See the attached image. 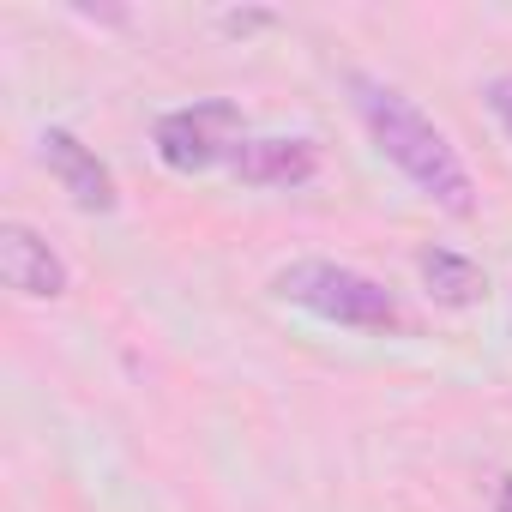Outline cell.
Instances as JSON below:
<instances>
[{
    "label": "cell",
    "mask_w": 512,
    "mask_h": 512,
    "mask_svg": "<svg viewBox=\"0 0 512 512\" xmlns=\"http://www.w3.org/2000/svg\"><path fill=\"white\" fill-rule=\"evenodd\" d=\"M344 91H350V103H356V115H362V127H368V139L380 145V157H386L422 199H434L446 217H476V181H470L464 157L452 151V139H446L398 85H386V79H374V73H344Z\"/></svg>",
    "instance_id": "6da1fadb"
},
{
    "label": "cell",
    "mask_w": 512,
    "mask_h": 512,
    "mask_svg": "<svg viewBox=\"0 0 512 512\" xmlns=\"http://www.w3.org/2000/svg\"><path fill=\"white\" fill-rule=\"evenodd\" d=\"M272 290L326 326H350V332H398L404 326L398 296L386 284H374L368 272L338 266V260H290L272 278Z\"/></svg>",
    "instance_id": "7a4b0ae2"
},
{
    "label": "cell",
    "mask_w": 512,
    "mask_h": 512,
    "mask_svg": "<svg viewBox=\"0 0 512 512\" xmlns=\"http://www.w3.org/2000/svg\"><path fill=\"white\" fill-rule=\"evenodd\" d=\"M151 139H157L163 169L199 175V169H217V163H229V157L241 151L247 115H241V103H229V97H199V103H187V109H169Z\"/></svg>",
    "instance_id": "3957f363"
},
{
    "label": "cell",
    "mask_w": 512,
    "mask_h": 512,
    "mask_svg": "<svg viewBox=\"0 0 512 512\" xmlns=\"http://www.w3.org/2000/svg\"><path fill=\"white\" fill-rule=\"evenodd\" d=\"M0 278H7V290H19V296H31V302L67 296V266H61V253H55L31 223H0Z\"/></svg>",
    "instance_id": "277c9868"
},
{
    "label": "cell",
    "mask_w": 512,
    "mask_h": 512,
    "mask_svg": "<svg viewBox=\"0 0 512 512\" xmlns=\"http://www.w3.org/2000/svg\"><path fill=\"white\" fill-rule=\"evenodd\" d=\"M43 163H49V175L61 181V193H67L79 211H115V175H109V163H103L79 133L49 127V133H43Z\"/></svg>",
    "instance_id": "5b68a950"
},
{
    "label": "cell",
    "mask_w": 512,
    "mask_h": 512,
    "mask_svg": "<svg viewBox=\"0 0 512 512\" xmlns=\"http://www.w3.org/2000/svg\"><path fill=\"white\" fill-rule=\"evenodd\" d=\"M229 169L247 181V187H302V181H314L320 175V145L314 139H284V133H272V139H241V151L229 157Z\"/></svg>",
    "instance_id": "8992f818"
},
{
    "label": "cell",
    "mask_w": 512,
    "mask_h": 512,
    "mask_svg": "<svg viewBox=\"0 0 512 512\" xmlns=\"http://www.w3.org/2000/svg\"><path fill=\"white\" fill-rule=\"evenodd\" d=\"M416 272H422L428 296H434V302H446V308H470V302H482V296H488L482 266H476V260H464V253H452V247H422V253H416Z\"/></svg>",
    "instance_id": "52a82bcc"
},
{
    "label": "cell",
    "mask_w": 512,
    "mask_h": 512,
    "mask_svg": "<svg viewBox=\"0 0 512 512\" xmlns=\"http://www.w3.org/2000/svg\"><path fill=\"white\" fill-rule=\"evenodd\" d=\"M482 97H488V109H494V121L512 133V79H488L482 85Z\"/></svg>",
    "instance_id": "ba28073f"
},
{
    "label": "cell",
    "mask_w": 512,
    "mask_h": 512,
    "mask_svg": "<svg viewBox=\"0 0 512 512\" xmlns=\"http://www.w3.org/2000/svg\"><path fill=\"white\" fill-rule=\"evenodd\" d=\"M494 512H512V476L500 482V500H494Z\"/></svg>",
    "instance_id": "9c48e42d"
}]
</instances>
